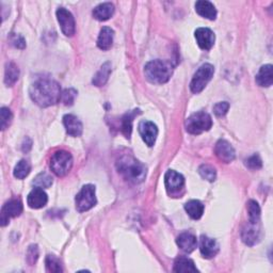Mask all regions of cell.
I'll list each match as a JSON object with an SVG mask.
<instances>
[{"mask_svg":"<svg viewBox=\"0 0 273 273\" xmlns=\"http://www.w3.org/2000/svg\"><path fill=\"white\" fill-rule=\"evenodd\" d=\"M30 98L40 107H49L61 101V87L51 79H40L30 86Z\"/></svg>","mask_w":273,"mask_h":273,"instance_id":"obj_1","label":"cell"},{"mask_svg":"<svg viewBox=\"0 0 273 273\" xmlns=\"http://www.w3.org/2000/svg\"><path fill=\"white\" fill-rule=\"evenodd\" d=\"M117 168L119 173L129 183L140 184L146 177L145 165L130 155L122 156L117 162Z\"/></svg>","mask_w":273,"mask_h":273,"instance_id":"obj_2","label":"cell"},{"mask_svg":"<svg viewBox=\"0 0 273 273\" xmlns=\"http://www.w3.org/2000/svg\"><path fill=\"white\" fill-rule=\"evenodd\" d=\"M173 69L174 66L170 61L154 60L145 65L144 74L148 81H151L152 83L162 84L170 80Z\"/></svg>","mask_w":273,"mask_h":273,"instance_id":"obj_3","label":"cell"},{"mask_svg":"<svg viewBox=\"0 0 273 273\" xmlns=\"http://www.w3.org/2000/svg\"><path fill=\"white\" fill-rule=\"evenodd\" d=\"M211 126H213V119L204 111L193 113L186 120V129L191 135H200L204 131H208Z\"/></svg>","mask_w":273,"mask_h":273,"instance_id":"obj_4","label":"cell"},{"mask_svg":"<svg viewBox=\"0 0 273 273\" xmlns=\"http://www.w3.org/2000/svg\"><path fill=\"white\" fill-rule=\"evenodd\" d=\"M73 166V157L66 151H57L51 156L50 169L57 176H65Z\"/></svg>","mask_w":273,"mask_h":273,"instance_id":"obj_5","label":"cell"},{"mask_svg":"<svg viewBox=\"0 0 273 273\" xmlns=\"http://www.w3.org/2000/svg\"><path fill=\"white\" fill-rule=\"evenodd\" d=\"M215 74V67L209 64V63H205L202 65L193 76L191 83H190V89L191 91L198 94L200 92L203 91L205 89V86L207 85V83L211 80V78H213Z\"/></svg>","mask_w":273,"mask_h":273,"instance_id":"obj_6","label":"cell"},{"mask_svg":"<svg viewBox=\"0 0 273 273\" xmlns=\"http://www.w3.org/2000/svg\"><path fill=\"white\" fill-rule=\"evenodd\" d=\"M76 209L79 213L90 210L96 205V197H95V187L93 185H85L79 191L76 197Z\"/></svg>","mask_w":273,"mask_h":273,"instance_id":"obj_7","label":"cell"},{"mask_svg":"<svg viewBox=\"0 0 273 273\" xmlns=\"http://www.w3.org/2000/svg\"><path fill=\"white\" fill-rule=\"evenodd\" d=\"M23 213V203L20 199H11L8 201L2 209V225L6 226L9 223L10 218L19 217Z\"/></svg>","mask_w":273,"mask_h":273,"instance_id":"obj_8","label":"cell"},{"mask_svg":"<svg viewBox=\"0 0 273 273\" xmlns=\"http://www.w3.org/2000/svg\"><path fill=\"white\" fill-rule=\"evenodd\" d=\"M57 19L62 32L66 35V37H73L76 30L73 14L68 10H66V9L60 8L57 11Z\"/></svg>","mask_w":273,"mask_h":273,"instance_id":"obj_9","label":"cell"},{"mask_svg":"<svg viewBox=\"0 0 273 273\" xmlns=\"http://www.w3.org/2000/svg\"><path fill=\"white\" fill-rule=\"evenodd\" d=\"M139 133L144 142L148 146H153L158 136V128L156 124L149 121H142L139 124Z\"/></svg>","mask_w":273,"mask_h":273,"instance_id":"obj_10","label":"cell"},{"mask_svg":"<svg viewBox=\"0 0 273 273\" xmlns=\"http://www.w3.org/2000/svg\"><path fill=\"white\" fill-rule=\"evenodd\" d=\"M164 184L165 188L170 193L179 192L185 186V178L184 176L176 171L169 170L165 173L164 176Z\"/></svg>","mask_w":273,"mask_h":273,"instance_id":"obj_11","label":"cell"},{"mask_svg":"<svg viewBox=\"0 0 273 273\" xmlns=\"http://www.w3.org/2000/svg\"><path fill=\"white\" fill-rule=\"evenodd\" d=\"M215 153L220 160H222L226 163L233 161L236 156L234 147L225 140L218 141L215 147Z\"/></svg>","mask_w":273,"mask_h":273,"instance_id":"obj_12","label":"cell"},{"mask_svg":"<svg viewBox=\"0 0 273 273\" xmlns=\"http://www.w3.org/2000/svg\"><path fill=\"white\" fill-rule=\"evenodd\" d=\"M242 241L248 245H254L259 241L260 238V228L258 223L246 224L241 232Z\"/></svg>","mask_w":273,"mask_h":273,"instance_id":"obj_13","label":"cell"},{"mask_svg":"<svg viewBox=\"0 0 273 273\" xmlns=\"http://www.w3.org/2000/svg\"><path fill=\"white\" fill-rule=\"evenodd\" d=\"M200 251L204 258H213L219 252V244L215 239L202 236L200 239Z\"/></svg>","mask_w":273,"mask_h":273,"instance_id":"obj_14","label":"cell"},{"mask_svg":"<svg viewBox=\"0 0 273 273\" xmlns=\"http://www.w3.org/2000/svg\"><path fill=\"white\" fill-rule=\"evenodd\" d=\"M196 39L198 45L204 50H209L214 46L216 37L215 33L208 28H199L196 31Z\"/></svg>","mask_w":273,"mask_h":273,"instance_id":"obj_15","label":"cell"},{"mask_svg":"<svg viewBox=\"0 0 273 273\" xmlns=\"http://www.w3.org/2000/svg\"><path fill=\"white\" fill-rule=\"evenodd\" d=\"M48 202V197L46 192L44 191L42 188H34L27 198V203L30 208L33 209H40L44 206H46Z\"/></svg>","mask_w":273,"mask_h":273,"instance_id":"obj_16","label":"cell"},{"mask_svg":"<svg viewBox=\"0 0 273 273\" xmlns=\"http://www.w3.org/2000/svg\"><path fill=\"white\" fill-rule=\"evenodd\" d=\"M63 124L65 127L66 133L72 137H79L81 136L83 126L82 123L80 122L77 117L73 116V114H66L63 118Z\"/></svg>","mask_w":273,"mask_h":273,"instance_id":"obj_17","label":"cell"},{"mask_svg":"<svg viewBox=\"0 0 273 273\" xmlns=\"http://www.w3.org/2000/svg\"><path fill=\"white\" fill-rule=\"evenodd\" d=\"M176 243H177V245L184 252L191 253L196 250L198 245V240H197V237L193 234L183 233L177 237Z\"/></svg>","mask_w":273,"mask_h":273,"instance_id":"obj_18","label":"cell"},{"mask_svg":"<svg viewBox=\"0 0 273 273\" xmlns=\"http://www.w3.org/2000/svg\"><path fill=\"white\" fill-rule=\"evenodd\" d=\"M196 11L202 17H205V19L210 21L216 20L217 17V10L215 6L209 2H206V0H200L196 4Z\"/></svg>","mask_w":273,"mask_h":273,"instance_id":"obj_19","label":"cell"},{"mask_svg":"<svg viewBox=\"0 0 273 273\" xmlns=\"http://www.w3.org/2000/svg\"><path fill=\"white\" fill-rule=\"evenodd\" d=\"M114 13V6L111 3L101 4L93 10L94 19L101 22L108 21Z\"/></svg>","mask_w":273,"mask_h":273,"instance_id":"obj_20","label":"cell"},{"mask_svg":"<svg viewBox=\"0 0 273 273\" xmlns=\"http://www.w3.org/2000/svg\"><path fill=\"white\" fill-rule=\"evenodd\" d=\"M256 82L260 86H270L273 82V67L271 64L260 67L256 75Z\"/></svg>","mask_w":273,"mask_h":273,"instance_id":"obj_21","label":"cell"},{"mask_svg":"<svg viewBox=\"0 0 273 273\" xmlns=\"http://www.w3.org/2000/svg\"><path fill=\"white\" fill-rule=\"evenodd\" d=\"M113 35L114 31L109 27H104L99 35L98 46L102 50H108L111 48L113 43Z\"/></svg>","mask_w":273,"mask_h":273,"instance_id":"obj_22","label":"cell"},{"mask_svg":"<svg viewBox=\"0 0 273 273\" xmlns=\"http://www.w3.org/2000/svg\"><path fill=\"white\" fill-rule=\"evenodd\" d=\"M187 214L193 220H199L204 214V205L198 200H191L185 205Z\"/></svg>","mask_w":273,"mask_h":273,"instance_id":"obj_23","label":"cell"},{"mask_svg":"<svg viewBox=\"0 0 273 273\" xmlns=\"http://www.w3.org/2000/svg\"><path fill=\"white\" fill-rule=\"evenodd\" d=\"M173 270H174V272H184V273L199 271L197 269V267L195 266V262H193V260L188 257H185V256H180L175 260Z\"/></svg>","mask_w":273,"mask_h":273,"instance_id":"obj_24","label":"cell"},{"mask_svg":"<svg viewBox=\"0 0 273 273\" xmlns=\"http://www.w3.org/2000/svg\"><path fill=\"white\" fill-rule=\"evenodd\" d=\"M139 113H140V110L136 109V110H133V111L126 113L122 119V133L127 139L130 138L131 130H133L134 119L138 116Z\"/></svg>","mask_w":273,"mask_h":273,"instance_id":"obj_25","label":"cell"},{"mask_svg":"<svg viewBox=\"0 0 273 273\" xmlns=\"http://www.w3.org/2000/svg\"><path fill=\"white\" fill-rule=\"evenodd\" d=\"M20 77V69L13 62H9L6 64L5 70V83L8 86H12Z\"/></svg>","mask_w":273,"mask_h":273,"instance_id":"obj_26","label":"cell"},{"mask_svg":"<svg viewBox=\"0 0 273 273\" xmlns=\"http://www.w3.org/2000/svg\"><path fill=\"white\" fill-rule=\"evenodd\" d=\"M110 74H111V63L106 62L105 64L102 65L98 74H96L95 77L93 78V84L96 86H103L108 81Z\"/></svg>","mask_w":273,"mask_h":273,"instance_id":"obj_27","label":"cell"},{"mask_svg":"<svg viewBox=\"0 0 273 273\" xmlns=\"http://www.w3.org/2000/svg\"><path fill=\"white\" fill-rule=\"evenodd\" d=\"M31 171V165L27 160H21L20 162H17L14 169V176L19 179H24L25 177H27Z\"/></svg>","mask_w":273,"mask_h":273,"instance_id":"obj_28","label":"cell"},{"mask_svg":"<svg viewBox=\"0 0 273 273\" xmlns=\"http://www.w3.org/2000/svg\"><path fill=\"white\" fill-rule=\"evenodd\" d=\"M248 214H249V222L250 223H259L260 219V207L257 202L253 200L249 201L248 203Z\"/></svg>","mask_w":273,"mask_h":273,"instance_id":"obj_29","label":"cell"},{"mask_svg":"<svg viewBox=\"0 0 273 273\" xmlns=\"http://www.w3.org/2000/svg\"><path fill=\"white\" fill-rule=\"evenodd\" d=\"M33 185L38 188H49L52 185V177L48 173H41L33 180Z\"/></svg>","mask_w":273,"mask_h":273,"instance_id":"obj_30","label":"cell"},{"mask_svg":"<svg viewBox=\"0 0 273 273\" xmlns=\"http://www.w3.org/2000/svg\"><path fill=\"white\" fill-rule=\"evenodd\" d=\"M199 173L201 174L202 177L208 181H215L217 178V172L214 166H211L209 164H203L200 166Z\"/></svg>","mask_w":273,"mask_h":273,"instance_id":"obj_31","label":"cell"},{"mask_svg":"<svg viewBox=\"0 0 273 273\" xmlns=\"http://www.w3.org/2000/svg\"><path fill=\"white\" fill-rule=\"evenodd\" d=\"M45 262H46L47 271H49V272H62L60 260L57 257H55L54 255H47Z\"/></svg>","mask_w":273,"mask_h":273,"instance_id":"obj_32","label":"cell"},{"mask_svg":"<svg viewBox=\"0 0 273 273\" xmlns=\"http://www.w3.org/2000/svg\"><path fill=\"white\" fill-rule=\"evenodd\" d=\"M0 119H2V129L5 130L10 126L12 119H13V114L11 110L6 107L2 108V111H0Z\"/></svg>","mask_w":273,"mask_h":273,"instance_id":"obj_33","label":"cell"},{"mask_svg":"<svg viewBox=\"0 0 273 273\" xmlns=\"http://www.w3.org/2000/svg\"><path fill=\"white\" fill-rule=\"evenodd\" d=\"M76 96H77L76 90L66 89L62 92V95H61V102H62L65 106H72L75 102Z\"/></svg>","mask_w":273,"mask_h":273,"instance_id":"obj_34","label":"cell"},{"mask_svg":"<svg viewBox=\"0 0 273 273\" xmlns=\"http://www.w3.org/2000/svg\"><path fill=\"white\" fill-rule=\"evenodd\" d=\"M245 165L251 170H258L262 166V161L258 155H253L245 160Z\"/></svg>","mask_w":273,"mask_h":273,"instance_id":"obj_35","label":"cell"},{"mask_svg":"<svg viewBox=\"0 0 273 273\" xmlns=\"http://www.w3.org/2000/svg\"><path fill=\"white\" fill-rule=\"evenodd\" d=\"M228 109H230V104L226 102H221L215 105L214 112L217 117H223L227 113Z\"/></svg>","mask_w":273,"mask_h":273,"instance_id":"obj_36","label":"cell"},{"mask_svg":"<svg viewBox=\"0 0 273 273\" xmlns=\"http://www.w3.org/2000/svg\"><path fill=\"white\" fill-rule=\"evenodd\" d=\"M39 258V249L38 245H31L29 246L28 252H27V260L30 263V265H33V263L37 262Z\"/></svg>","mask_w":273,"mask_h":273,"instance_id":"obj_37","label":"cell"},{"mask_svg":"<svg viewBox=\"0 0 273 273\" xmlns=\"http://www.w3.org/2000/svg\"><path fill=\"white\" fill-rule=\"evenodd\" d=\"M10 42L14 47L17 48H25L26 47V41L24 40L23 37L19 34H14L12 33V35L10 37Z\"/></svg>","mask_w":273,"mask_h":273,"instance_id":"obj_38","label":"cell"}]
</instances>
